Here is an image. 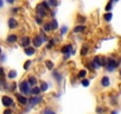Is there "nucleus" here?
Listing matches in <instances>:
<instances>
[{
  "instance_id": "obj_42",
  "label": "nucleus",
  "mask_w": 121,
  "mask_h": 114,
  "mask_svg": "<svg viewBox=\"0 0 121 114\" xmlns=\"http://www.w3.org/2000/svg\"><path fill=\"white\" fill-rule=\"evenodd\" d=\"M19 10H20L19 7H13V9L11 10V12H12V13H18V12H19Z\"/></svg>"
},
{
  "instance_id": "obj_41",
  "label": "nucleus",
  "mask_w": 121,
  "mask_h": 114,
  "mask_svg": "<svg viewBox=\"0 0 121 114\" xmlns=\"http://www.w3.org/2000/svg\"><path fill=\"white\" fill-rule=\"evenodd\" d=\"M70 60V55H63V61H69Z\"/></svg>"
},
{
  "instance_id": "obj_35",
  "label": "nucleus",
  "mask_w": 121,
  "mask_h": 114,
  "mask_svg": "<svg viewBox=\"0 0 121 114\" xmlns=\"http://www.w3.org/2000/svg\"><path fill=\"white\" fill-rule=\"evenodd\" d=\"M31 66H32V61H31V60H27V61L24 63L23 68H24V70H29V69L31 68Z\"/></svg>"
},
{
  "instance_id": "obj_32",
  "label": "nucleus",
  "mask_w": 121,
  "mask_h": 114,
  "mask_svg": "<svg viewBox=\"0 0 121 114\" xmlns=\"http://www.w3.org/2000/svg\"><path fill=\"white\" fill-rule=\"evenodd\" d=\"M115 3H116V1H112V0H110V1H108V3H107V5H106V7H104L106 12H110V11H112V9H113V5H114Z\"/></svg>"
},
{
  "instance_id": "obj_39",
  "label": "nucleus",
  "mask_w": 121,
  "mask_h": 114,
  "mask_svg": "<svg viewBox=\"0 0 121 114\" xmlns=\"http://www.w3.org/2000/svg\"><path fill=\"white\" fill-rule=\"evenodd\" d=\"M3 114H13V110H12L11 108H6V109L4 110Z\"/></svg>"
},
{
  "instance_id": "obj_5",
  "label": "nucleus",
  "mask_w": 121,
  "mask_h": 114,
  "mask_svg": "<svg viewBox=\"0 0 121 114\" xmlns=\"http://www.w3.org/2000/svg\"><path fill=\"white\" fill-rule=\"evenodd\" d=\"M51 76H52V79L56 81L57 84H60V83L63 82V80H64V75L60 73L59 69H56V68L51 71Z\"/></svg>"
},
{
  "instance_id": "obj_23",
  "label": "nucleus",
  "mask_w": 121,
  "mask_h": 114,
  "mask_svg": "<svg viewBox=\"0 0 121 114\" xmlns=\"http://www.w3.org/2000/svg\"><path fill=\"white\" fill-rule=\"evenodd\" d=\"M56 45H57V44H56L55 39H53V38L51 37V38H50V40H49V42L46 43V46H45V49H46L48 51H50V50H52V49H53V48H55Z\"/></svg>"
},
{
  "instance_id": "obj_36",
  "label": "nucleus",
  "mask_w": 121,
  "mask_h": 114,
  "mask_svg": "<svg viewBox=\"0 0 121 114\" xmlns=\"http://www.w3.org/2000/svg\"><path fill=\"white\" fill-rule=\"evenodd\" d=\"M89 84H90V80H89V79H83V80H81V86H83V87H89Z\"/></svg>"
},
{
  "instance_id": "obj_34",
  "label": "nucleus",
  "mask_w": 121,
  "mask_h": 114,
  "mask_svg": "<svg viewBox=\"0 0 121 114\" xmlns=\"http://www.w3.org/2000/svg\"><path fill=\"white\" fill-rule=\"evenodd\" d=\"M44 22H45V20H44L43 18H40V17H37V16L35 17V23H36L37 25H39V26H43Z\"/></svg>"
},
{
  "instance_id": "obj_13",
  "label": "nucleus",
  "mask_w": 121,
  "mask_h": 114,
  "mask_svg": "<svg viewBox=\"0 0 121 114\" xmlns=\"http://www.w3.org/2000/svg\"><path fill=\"white\" fill-rule=\"evenodd\" d=\"M100 84H101L103 88H108V87L110 86V79H109V76L103 75V76L101 77V80H100Z\"/></svg>"
},
{
  "instance_id": "obj_44",
  "label": "nucleus",
  "mask_w": 121,
  "mask_h": 114,
  "mask_svg": "<svg viewBox=\"0 0 121 114\" xmlns=\"http://www.w3.org/2000/svg\"><path fill=\"white\" fill-rule=\"evenodd\" d=\"M109 114H119V112L116 110V109H113V110H110V113Z\"/></svg>"
},
{
  "instance_id": "obj_46",
  "label": "nucleus",
  "mask_w": 121,
  "mask_h": 114,
  "mask_svg": "<svg viewBox=\"0 0 121 114\" xmlns=\"http://www.w3.org/2000/svg\"><path fill=\"white\" fill-rule=\"evenodd\" d=\"M7 3H9V4H12V5L14 4V1H13V0H9V1H7Z\"/></svg>"
},
{
  "instance_id": "obj_30",
  "label": "nucleus",
  "mask_w": 121,
  "mask_h": 114,
  "mask_svg": "<svg viewBox=\"0 0 121 114\" xmlns=\"http://www.w3.org/2000/svg\"><path fill=\"white\" fill-rule=\"evenodd\" d=\"M106 112H107V109H106V107H103L102 105L97 106L96 109H95V113H96V114H104Z\"/></svg>"
},
{
  "instance_id": "obj_2",
  "label": "nucleus",
  "mask_w": 121,
  "mask_h": 114,
  "mask_svg": "<svg viewBox=\"0 0 121 114\" xmlns=\"http://www.w3.org/2000/svg\"><path fill=\"white\" fill-rule=\"evenodd\" d=\"M18 88L20 90V94H23L25 96H31V87H30V84L26 80L20 81L19 84H18Z\"/></svg>"
},
{
  "instance_id": "obj_37",
  "label": "nucleus",
  "mask_w": 121,
  "mask_h": 114,
  "mask_svg": "<svg viewBox=\"0 0 121 114\" xmlns=\"http://www.w3.org/2000/svg\"><path fill=\"white\" fill-rule=\"evenodd\" d=\"M48 3H49V6L51 7V10H53V7H56V6L59 5L58 1H53V0H50V1H48Z\"/></svg>"
},
{
  "instance_id": "obj_24",
  "label": "nucleus",
  "mask_w": 121,
  "mask_h": 114,
  "mask_svg": "<svg viewBox=\"0 0 121 114\" xmlns=\"http://www.w3.org/2000/svg\"><path fill=\"white\" fill-rule=\"evenodd\" d=\"M42 114H57V112H56V110H55L52 107L46 106V107H44V108H43Z\"/></svg>"
},
{
  "instance_id": "obj_20",
  "label": "nucleus",
  "mask_w": 121,
  "mask_h": 114,
  "mask_svg": "<svg viewBox=\"0 0 121 114\" xmlns=\"http://www.w3.org/2000/svg\"><path fill=\"white\" fill-rule=\"evenodd\" d=\"M87 75H88L87 69H81V70L77 73L76 79H78V80H83V79H87Z\"/></svg>"
},
{
  "instance_id": "obj_26",
  "label": "nucleus",
  "mask_w": 121,
  "mask_h": 114,
  "mask_svg": "<svg viewBox=\"0 0 121 114\" xmlns=\"http://www.w3.org/2000/svg\"><path fill=\"white\" fill-rule=\"evenodd\" d=\"M44 66L46 67L48 70H51V71H52V70H53V67H55V63H53L51 60H45V61H44Z\"/></svg>"
},
{
  "instance_id": "obj_33",
  "label": "nucleus",
  "mask_w": 121,
  "mask_h": 114,
  "mask_svg": "<svg viewBox=\"0 0 121 114\" xmlns=\"http://www.w3.org/2000/svg\"><path fill=\"white\" fill-rule=\"evenodd\" d=\"M77 23H78V25H84V23H86V20H87V18L84 17V16H77Z\"/></svg>"
},
{
  "instance_id": "obj_45",
  "label": "nucleus",
  "mask_w": 121,
  "mask_h": 114,
  "mask_svg": "<svg viewBox=\"0 0 121 114\" xmlns=\"http://www.w3.org/2000/svg\"><path fill=\"white\" fill-rule=\"evenodd\" d=\"M4 6V1H1V0H0V9H1Z\"/></svg>"
},
{
  "instance_id": "obj_25",
  "label": "nucleus",
  "mask_w": 121,
  "mask_h": 114,
  "mask_svg": "<svg viewBox=\"0 0 121 114\" xmlns=\"http://www.w3.org/2000/svg\"><path fill=\"white\" fill-rule=\"evenodd\" d=\"M39 87H40L42 93H45V92H48V90H49L50 84H49V82H46V81H42V82H40V84H39Z\"/></svg>"
},
{
  "instance_id": "obj_6",
  "label": "nucleus",
  "mask_w": 121,
  "mask_h": 114,
  "mask_svg": "<svg viewBox=\"0 0 121 114\" xmlns=\"http://www.w3.org/2000/svg\"><path fill=\"white\" fill-rule=\"evenodd\" d=\"M44 40H43V37L39 35V33H36V36L32 38V44H33V48L38 49V48H42Z\"/></svg>"
},
{
  "instance_id": "obj_27",
  "label": "nucleus",
  "mask_w": 121,
  "mask_h": 114,
  "mask_svg": "<svg viewBox=\"0 0 121 114\" xmlns=\"http://www.w3.org/2000/svg\"><path fill=\"white\" fill-rule=\"evenodd\" d=\"M102 19H103L106 23L112 22V19H113V13H112V12H106V13L102 16Z\"/></svg>"
},
{
  "instance_id": "obj_38",
  "label": "nucleus",
  "mask_w": 121,
  "mask_h": 114,
  "mask_svg": "<svg viewBox=\"0 0 121 114\" xmlns=\"http://www.w3.org/2000/svg\"><path fill=\"white\" fill-rule=\"evenodd\" d=\"M17 87H18V84L13 82L12 84H10V87H9V90H10V92H14V90L17 89Z\"/></svg>"
},
{
  "instance_id": "obj_28",
  "label": "nucleus",
  "mask_w": 121,
  "mask_h": 114,
  "mask_svg": "<svg viewBox=\"0 0 121 114\" xmlns=\"http://www.w3.org/2000/svg\"><path fill=\"white\" fill-rule=\"evenodd\" d=\"M0 89H4V90H9V84L6 83V80L3 77L0 79Z\"/></svg>"
},
{
  "instance_id": "obj_8",
  "label": "nucleus",
  "mask_w": 121,
  "mask_h": 114,
  "mask_svg": "<svg viewBox=\"0 0 121 114\" xmlns=\"http://www.w3.org/2000/svg\"><path fill=\"white\" fill-rule=\"evenodd\" d=\"M1 103L6 107V108H11L14 106V100L12 97H10L9 95H4L1 97Z\"/></svg>"
},
{
  "instance_id": "obj_14",
  "label": "nucleus",
  "mask_w": 121,
  "mask_h": 114,
  "mask_svg": "<svg viewBox=\"0 0 121 114\" xmlns=\"http://www.w3.org/2000/svg\"><path fill=\"white\" fill-rule=\"evenodd\" d=\"M87 26L86 25H76L74 29H73V32L76 33V35H80V33H84L87 31Z\"/></svg>"
},
{
  "instance_id": "obj_7",
  "label": "nucleus",
  "mask_w": 121,
  "mask_h": 114,
  "mask_svg": "<svg viewBox=\"0 0 121 114\" xmlns=\"http://www.w3.org/2000/svg\"><path fill=\"white\" fill-rule=\"evenodd\" d=\"M14 95H16V99H17V101L20 106H27L29 105V97L27 96H25L20 93H16Z\"/></svg>"
},
{
  "instance_id": "obj_21",
  "label": "nucleus",
  "mask_w": 121,
  "mask_h": 114,
  "mask_svg": "<svg viewBox=\"0 0 121 114\" xmlns=\"http://www.w3.org/2000/svg\"><path fill=\"white\" fill-rule=\"evenodd\" d=\"M40 94H42V90H40L39 86H36V87L31 88V96H39Z\"/></svg>"
},
{
  "instance_id": "obj_19",
  "label": "nucleus",
  "mask_w": 121,
  "mask_h": 114,
  "mask_svg": "<svg viewBox=\"0 0 121 114\" xmlns=\"http://www.w3.org/2000/svg\"><path fill=\"white\" fill-rule=\"evenodd\" d=\"M68 32H69V27H68L67 25H62V26H60V27L58 29V35H59L60 37L65 36Z\"/></svg>"
},
{
  "instance_id": "obj_1",
  "label": "nucleus",
  "mask_w": 121,
  "mask_h": 114,
  "mask_svg": "<svg viewBox=\"0 0 121 114\" xmlns=\"http://www.w3.org/2000/svg\"><path fill=\"white\" fill-rule=\"evenodd\" d=\"M120 63H121V58L116 60L115 57H108V63H107V67L104 69L108 73H113V71H115L119 68Z\"/></svg>"
},
{
  "instance_id": "obj_10",
  "label": "nucleus",
  "mask_w": 121,
  "mask_h": 114,
  "mask_svg": "<svg viewBox=\"0 0 121 114\" xmlns=\"http://www.w3.org/2000/svg\"><path fill=\"white\" fill-rule=\"evenodd\" d=\"M31 43H32V39H31L29 36H23V37L20 38V45H22L24 49L31 46V45H30Z\"/></svg>"
},
{
  "instance_id": "obj_22",
  "label": "nucleus",
  "mask_w": 121,
  "mask_h": 114,
  "mask_svg": "<svg viewBox=\"0 0 121 114\" xmlns=\"http://www.w3.org/2000/svg\"><path fill=\"white\" fill-rule=\"evenodd\" d=\"M91 61H93V63L95 64V67L97 68V70H99L100 68H102V67H101V56H94Z\"/></svg>"
},
{
  "instance_id": "obj_4",
  "label": "nucleus",
  "mask_w": 121,
  "mask_h": 114,
  "mask_svg": "<svg viewBox=\"0 0 121 114\" xmlns=\"http://www.w3.org/2000/svg\"><path fill=\"white\" fill-rule=\"evenodd\" d=\"M44 101V96L43 95H39V96H30L29 97V108H33L38 105H40L42 102Z\"/></svg>"
},
{
  "instance_id": "obj_29",
  "label": "nucleus",
  "mask_w": 121,
  "mask_h": 114,
  "mask_svg": "<svg viewBox=\"0 0 121 114\" xmlns=\"http://www.w3.org/2000/svg\"><path fill=\"white\" fill-rule=\"evenodd\" d=\"M50 22H51V25H52V30H53V31H57V30L59 29V25H58L57 19H56V18H52V19H50Z\"/></svg>"
},
{
  "instance_id": "obj_9",
  "label": "nucleus",
  "mask_w": 121,
  "mask_h": 114,
  "mask_svg": "<svg viewBox=\"0 0 121 114\" xmlns=\"http://www.w3.org/2000/svg\"><path fill=\"white\" fill-rule=\"evenodd\" d=\"M36 14H37V17H40V18H45V17H48L49 16V13L44 10V7L42 6V4L39 3L37 6H36Z\"/></svg>"
},
{
  "instance_id": "obj_48",
  "label": "nucleus",
  "mask_w": 121,
  "mask_h": 114,
  "mask_svg": "<svg viewBox=\"0 0 121 114\" xmlns=\"http://www.w3.org/2000/svg\"><path fill=\"white\" fill-rule=\"evenodd\" d=\"M120 76H121V70H120Z\"/></svg>"
},
{
  "instance_id": "obj_18",
  "label": "nucleus",
  "mask_w": 121,
  "mask_h": 114,
  "mask_svg": "<svg viewBox=\"0 0 121 114\" xmlns=\"http://www.w3.org/2000/svg\"><path fill=\"white\" fill-rule=\"evenodd\" d=\"M24 52H25V55H27V56H33V55H36V52H37V49L36 48H33V46H29V48H25L24 49Z\"/></svg>"
},
{
  "instance_id": "obj_3",
  "label": "nucleus",
  "mask_w": 121,
  "mask_h": 114,
  "mask_svg": "<svg viewBox=\"0 0 121 114\" xmlns=\"http://www.w3.org/2000/svg\"><path fill=\"white\" fill-rule=\"evenodd\" d=\"M60 52H62L63 55H75L76 53V49L74 48V44L71 43H65L62 45V48H60Z\"/></svg>"
},
{
  "instance_id": "obj_40",
  "label": "nucleus",
  "mask_w": 121,
  "mask_h": 114,
  "mask_svg": "<svg viewBox=\"0 0 121 114\" xmlns=\"http://www.w3.org/2000/svg\"><path fill=\"white\" fill-rule=\"evenodd\" d=\"M4 76H5V70L3 67H0V79H3Z\"/></svg>"
},
{
  "instance_id": "obj_11",
  "label": "nucleus",
  "mask_w": 121,
  "mask_h": 114,
  "mask_svg": "<svg viewBox=\"0 0 121 114\" xmlns=\"http://www.w3.org/2000/svg\"><path fill=\"white\" fill-rule=\"evenodd\" d=\"M7 25H9V29H11V30H16V29L19 26L18 20H17L16 18H13V17L9 18V20H7Z\"/></svg>"
},
{
  "instance_id": "obj_31",
  "label": "nucleus",
  "mask_w": 121,
  "mask_h": 114,
  "mask_svg": "<svg viewBox=\"0 0 121 114\" xmlns=\"http://www.w3.org/2000/svg\"><path fill=\"white\" fill-rule=\"evenodd\" d=\"M17 76H18L17 70H10V71H9V74H7V77H9L10 80H14Z\"/></svg>"
},
{
  "instance_id": "obj_15",
  "label": "nucleus",
  "mask_w": 121,
  "mask_h": 114,
  "mask_svg": "<svg viewBox=\"0 0 121 114\" xmlns=\"http://www.w3.org/2000/svg\"><path fill=\"white\" fill-rule=\"evenodd\" d=\"M42 30H43L45 33H50V32H52L53 30H52L51 22H50V20H48V22H44V24H43V26H42Z\"/></svg>"
},
{
  "instance_id": "obj_17",
  "label": "nucleus",
  "mask_w": 121,
  "mask_h": 114,
  "mask_svg": "<svg viewBox=\"0 0 121 114\" xmlns=\"http://www.w3.org/2000/svg\"><path fill=\"white\" fill-rule=\"evenodd\" d=\"M88 52H89V45H88V44H83V45L81 46V50H80L81 57H86V56L88 55Z\"/></svg>"
},
{
  "instance_id": "obj_43",
  "label": "nucleus",
  "mask_w": 121,
  "mask_h": 114,
  "mask_svg": "<svg viewBox=\"0 0 121 114\" xmlns=\"http://www.w3.org/2000/svg\"><path fill=\"white\" fill-rule=\"evenodd\" d=\"M6 60V55H1L0 56V62H4Z\"/></svg>"
},
{
  "instance_id": "obj_47",
  "label": "nucleus",
  "mask_w": 121,
  "mask_h": 114,
  "mask_svg": "<svg viewBox=\"0 0 121 114\" xmlns=\"http://www.w3.org/2000/svg\"><path fill=\"white\" fill-rule=\"evenodd\" d=\"M0 56H1V48H0Z\"/></svg>"
},
{
  "instance_id": "obj_16",
  "label": "nucleus",
  "mask_w": 121,
  "mask_h": 114,
  "mask_svg": "<svg viewBox=\"0 0 121 114\" xmlns=\"http://www.w3.org/2000/svg\"><path fill=\"white\" fill-rule=\"evenodd\" d=\"M18 39H19V37H18V35H16V33H11V35H9V36L6 37V42H7L9 44H14V43L18 42Z\"/></svg>"
},
{
  "instance_id": "obj_12",
  "label": "nucleus",
  "mask_w": 121,
  "mask_h": 114,
  "mask_svg": "<svg viewBox=\"0 0 121 114\" xmlns=\"http://www.w3.org/2000/svg\"><path fill=\"white\" fill-rule=\"evenodd\" d=\"M26 81L29 82V84H30V87H31V88H32V87L38 86V79H37L35 75H29V76H27V79H26Z\"/></svg>"
}]
</instances>
